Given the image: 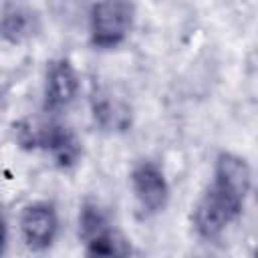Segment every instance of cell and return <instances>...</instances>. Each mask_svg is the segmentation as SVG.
<instances>
[{"instance_id": "3", "label": "cell", "mask_w": 258, "mask_h": 258, "mask_svg": "<svg viewBox=\"0 0 258 258\" xmlns=\"http://www.w3.org/2000/svg\"><path fill=\"white\" fill-rule=\"evenodd\" d=\"M133 24L131 0H97L89 10V42L95 50H115L127 42Z\"/></svg>"}, {"instance_id": "8", "label": "cell", "mask_w": 258, "mask_h": 258, "mask_svg": "<svg viewBox=\"0 0 258 258\" xmlns=\"http://www.w3.org/2000/svg\"><path fill=\"white\" fill-rule=\"evenodd\" d=\"M210 181L246 206L250 200V194H252V183H254L252 167L244 155L222 149L214 157Z\"/></svg>"}, {"instance_id": "10", "label": "cell", "mask_w": 258, "mask_h": 258, "mask_svg": "<svg viewBox=\"0 0 258 258\" xmlns=\"http://www.w3.org/2000/svg\"><path fill=\"white\" fill-rule=\"evenodd\" d=\"M93 117L95 123H99L105 129H125L129 123V111L125 105H121L117 99H111V95L95 93L93 95Z\"/></svg>"}, {"instance_id": "5", "label": "cell", "mask_w": 258, "mask_h": 258, "mask_svg": "<svg viewBox=\"0 0 258 258\" xmlns=\"http://www.w3.org/2000/svg\"><path fill=\"white\" fill-rule=\"evenodd\" d=\"M129 187L141 218H153L165 212L171 185L165 169L155 159H139L129 171Z\"/></svg>"}, {"instance_id": "9", "label": "cell", "mask_w": 258, "mask_h": 258, "mask_svg": "<svg viewBox=\"0 0 258 258\" xmlns=\"http://www.w3.org/2000/svg\"><path fill=\"white\" fill-rule=\"evenodd\" d=\"M40 32V14L28 0H4L0 8V38L8 44H24Z\"/></svg>"}, {"instance_id": "7", "label": "cell", "mask_w": 258, "mask_h": 258, "mask_svg": "<svg viewBox=\"0 0 258 258\" xmlns=\"http://www.w3.org/2000/svg\"><path fill=\"white\" fill-rule=\"evenodd\" d=\"M81 93V77L67 56H56L46 62L42 83V111L58 115L67 111Z\"/></svg>"}, {"instance_id": "2", "label": "cell", "mask_w": 258, "mask_h": 258, "mask_svg": "<svg viewBox=\"0 0 258 258\" xmlns=\"http://www.w3.org/2000/svg\"><path fill=\"white\" fill-rule=\"evenodd\" d=\"M244 210L246 206L242 202L234 200L210 181L191 206L194 232L204 242H216L244 216Z\"/></svg>"}, {"instance_id": "11", "label": "cell", "mask_w": 258, "mask_h": 258, "mask_svg": "<svg viewBox=\"0 0 258 258\" xmlns=\"http://www.w3.org/2000/svg\"><path fill=\"white\" fill-rule=\"evenodd\" d=\"M6 244H8V222H6V216L0 208V254L6 250Z\"/></svg>"}, {"instance_id": "1", "label": "cell", "mask_w": 258, "mask_h": 258, "mask_svg": "<svg viewBox=\"0 0 258 258\" xmlns=\"http://www.w3.org/2000/svg\"><path fill=\"white\" fill-rule=\"evenodd\" d=\"M14 133L22 149L46 153L52 159V163L62 171L77 167L83 157L81 137L75 133L73 127L60 121L52 119L38 125L30 121H20L14 125Z\"/></svg>"}, {"instance_id": "4", "label": "cell", "mask_w": 258, "mask_h": 258, "mask_svg": "<svg viewBox=\"0 0 258 258\" xmlns=\"http://www.w3.org/2000/svg\"><path fill=\"white\" fill-rule=\"evenodd\" d=\"M77 232L89 256H123L129 254L127 240L113 228L107 210L95 202L85 200L79 206Z\"/></svg>"}, {"instance_id": "6", "label": "cell", "mask_w": 258, "mask_h": 258, "mask_svg": "<svg viewBox=\"0 0 258 258\" xmlns=\"http://www.w3.org/2000/svg\"><path fill=\"white\" fill-rule=\"evenodd\" d=\"M60 218L52 202L34 200L22 206L18 216V232L30 252H46L58 238Z\"/></svg>"}]
</instances>
